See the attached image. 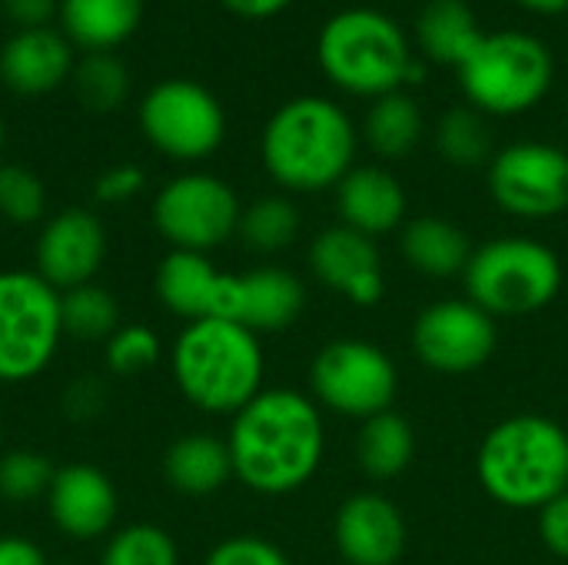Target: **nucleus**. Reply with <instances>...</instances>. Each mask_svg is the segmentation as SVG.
Segmentation results:
<instances>
[{
  "instance_id": "1",
  "label": "nucleus",
  "mask_w": 568,
  "mask_h": 565,
  "mask_svg": "<svg viewBox=\"0 0 568 565\" xmlns=\"http://www.w3.org/2000/svg\"><path fill=\"white\" fill-rule=\"evenodd\" d=\"M226 450L233 476L246 490L290 496L303 490L323 463V413L316 400L296 390H263L233 416Z\"/></svg>"
},
{
  "instance_id": "2",
  "label": "nucleus",
  "mask_w": 568,
  "mask_h": 565,
  "mask_svg": "<svg viewBox=\"0 0 568 565\" xmlns=\"http://www.w3.org/2000/svg\"><path fill=\"white\" fill-rule=\"evenodd\" d=\"M260 160L283 190L320 193L339 186L356 167V127L329 97H293L270 113L260 137Z\"/></svg>"
},
{
  "instance_id": "3",
  "label": "nucleus",
  "mask_w": 568,
  "mask_h": 565,
  "mask_svg": "<svg viewBox=\"0 0 568 565\" xmlns=\"http://www.w3.org/2000/svg\"><path fill=\"white\" fill-rule=\"evenodd\" d=\"M266 356L260 336L233 320H193L170 346L180 396L210 416H236L263 393Z\"/></svg>"
},
{
  "instance_id": "4",
  "label": "nucleus",
  "mask_w": 568,
  "mask_h": 565,
  "mask_svg": "<svg viewBox=\"0 0 568 565\" xmlns=\"http://www.w3.org/2000/svg\"><path fill=\"white\" fill-rule=\"evenodd\" d=\"M479 486L509 509H542L568 490V433L549 416L496 423L476 453Z\"/></svg>"
},
{
  "instance_id": "5",
  "label": "nucleus",
  "mask_w": 568,
  "mask_h": 565,
  "mask_svg": "<svg viewBox=\"0 0 568 565\" xmlns=\"http://www.w3.org/2000/svg\"><path fill=\"white\" fill-rule=\"evenodd\" d=\"M316 63L333 87L376 100L403 90L413 67V47L389 13L376 7H346L320 27Z\"/></svg>"
},
{
  "instance_id": "6",
  "label": "nucleus",
  "mask_w": 568,
  "mask_h": 565,
  "mask_svg": "<svg viewBox=\"0 0 568 565\" xmlns=\"http://www.w3.org/2000/svg\"><path fill=\"white\" fill-rule=\"evenodd\" d=\"M463 97L486 117H519L546 100L556 60L546 40L526 30H493L456 70Z\"/></svg>"
},
{
  "instance_id": "7",
  "label": "nucleus",
  "mask_w": 568,
  "mask_h": 565,
  "mask_svg": "<svg viewBox=\"0 0 568 565\" xmlns=\"http://www.w3.org/2000/svg\"><path fill=\"white\" fill-rule=\"evenodd\" d=\"M466 290L476 306L496 316H529L546 310L562 290L559 256L532 236H499L473 250Z\"/></svg>"
},
{
  "instance_id": "8",
  "label": "nucleus",
  "mask_w": 568,
  "mask_h": 565,
  "mask_svg": "<svg viewBox=\"0 0 568 565\" xmlns=\"http://www.w3.org/2000/svg\"><path fill=\"white\" fill-rule=\"evenodd\" d=\"M63 336L60 290L33 270H0V383L43 376Z\"/></svg>"
},
{
  "instance_id": "9",
  "label": "nucleus",
  "mask_w": 568,
  "mask_h": 565,
  "mask_svg": "<svg viewBox=\"0 0 568 565\" xmlns=\"http://www.w3.org/2000/svg\"><path fill=\"white\" fill-rule=\"evenodd\" d=\"M140 130L146 143L176 163H200L226 140V110L216 93L186 77L153 83L140 100Z\"/></svg>"
},
{
  "instance_id": "10",
  "label": "nucleus",
  "mask_w": 568,
  "mask_h": 565,
  "mask_svg": "<svg viewBox=\"0 0 568 565\" xmlns=\"http://www.w3.org/2000/svg\"><path fill=\"white\" fill-rule=\"evenodd\" d=\"M150 213L156 233L170 243V250L210 256L236 236L243 206L226 180L190 170L156 190Z\"/></svg>"
},
{
  "instance_id": "11",
  "label": "nucleus",
  "mask_w": 568,
  "mask_h": 565,
  "mask_svg": "<svg viewBox=\"0 0 568 565\" xmlns=\"http://www.w3.org/2000/svg\"><path fill=\"white\" fill-rule=\"evenodd\" d=\"M310 386L316 406L349 420H369L393 406L399 380L393 360L376 343L333 340L316 353Z\"/></svg>"
},
{
  "instance_id": "12",
  "label": "nucleus",
  "mask_w": 568,
  "mask_h": 565,
  "mask_svg": "<svg viewBox=\"0 0 568 565\" xmlns=\"http://www.w3.org/2000/svg\"><path fill=\"white\" fill-rule=\"evenodd\" d=\"M486 183L509 216L552 220L568 210V150L542 140L509 143L489 160Z\"/></svg>"
},
{
  "instance_id": "13",
  "label": "nucleus",
  "mask_w": 568,
  "mask_h": 565,
  "mask_svg": "<svg viewBox=\"0 0 568 565\" xmlns=\"http://www.w3.org/2000/svg\"><path fill=\"white\" fill-rule=\"evenodd\" d=\"M496 320L473 300H439L413 323V350L419 363L443 376H466L496 353Z\"/></svg>"
},
{
  "instance_id": "14",
  "label": "nucleus",
  "mask_w": 568,
  "mask_h": 565,
  "mask_svg": "<svg viewBox=\"0 0 568 565\" xmlns=\"http://www.w3.org/2000/svg\"><path fill=\"white\" fill-rule=\"evenodd\" d=\"M106 226L87 206H67L40 223L33 243V273H40L53 290L67 293L97 280L106 263Z\"/></svg>"
},
{
  "instance_id": "15",
  "label": "nucleus",
  "mask_w": 568,
  "mask_h": 565,
  "mask_svg": "<svg viewBox=\"0 0 568 565\" xmlns=\"http://www.w3.org/2000/svg\"><path fill=\"white\" fill-rule=\"evenodd\" d=\"M50 523L73 543H93L106 536L120 513L113 480L93 463H67L53 473L47 490Z\"/></svg>"
},
{
  "instance_id": "16",
  "label": "nucleus",
  "mask_w": 568,
  "mask_h": 565,
  "mask_svg": "<svg viewBox=\"0 0 568 565\" xmlns=\"http://www.w3.org/2000/svg\"><path fill=\"white\" fill-rule=\"evenodd\" d=\"M310 270L316 280L343 293L356 306H376L386 290L379 246L349 226H329L310 243Z\"/></svg>"
},
{
  "instance_id": "17",
  "label": "nucleus",
  "mask_w": 568,
  "mask_h": 565,
  "mask_svg": "<svg viewBox=\"0 0 568 565\" xmlns=\"http://www.w3.org/2000/svg\"><path fill=\"white\" fill-rule=\"evenodd\" d=\"M336 549L349 565H396L406 553V519L383 493H356L336 513Z\"/></svg>"
},
{
  "instance_id": "18",
  "label": "nucleus",
  "mask_w": 568,
  "mask_h": 565,
  "mask_svg": "<svg viewBox=\"0 0 568 565\" xmlns=\"http://www.w3.org/2000/svg\"><path fill=\"white\" fill-rule=\"evenodd\" d=\"M306 306V290L296 273L283 266H256L250 273H230L223 320H233L246 330L283 333L290 330Z\"/></svg>"
},
{
  "instance_id": "19",
  "label": "nucleus",
  "mask_w": 568,
  "mask_h": 565,
  "mask_svg": "<svg viewBox=\"0 0 568 565\" xmlns=\"http://www.w3.org/2000/svg\"><path fill=\"white\" fill-rule=\"evenodd\" d=\"M73 43L57 27L13 30L0 47V80L17 97H43L73 77Z\"/></svg>"
},
{
  "instance_id": "20",
  "label": "nucleus",
  "mask_w": 568,
  "mask_h": 565,
  "mask_svg": "<svg viewBox=\"0 0 568 565\" xmlns=\"http://www.w3.org/2000/svg\"><path fill=\"white\" fill-rule=\"evenodd\" d=\"M156 300L180 320H223L230 273H220L206 253L170 250L153 276Z\"/></svg>"
},
{
  "instance_id": "21",
  "label": "nucleus",
  "mask_w": 568,
  "mask_h": 565,
  "mask_svg": "<svg viewBox=\"0 0 568 565\" xmlns=\"http://www.w3.org/2000/svg\"><path fill=\"white\" fill-rule=\"evenodd\" d=\"M336 206H339L343 226L376 240L383 233L403 230L409 200H406L403 183L389 170L353 167L336 186Z\"/></svg>"
},
{
  "instance_id": "22",
  "label": "nucleus",
  "mask_w": 568,
  "mask_h": 565,
  "mask_svg": "<svg viewBox=\"0 0 568 565\" xmlns=\"http://www.w3.org/2000/svg\"><path fill=\"white\" fill-rule=\"evenodd\" d=\"M60 30L83 53H113L143 23V0H60Z\"/></svg>"
},
{
  "instance_id": "23",
  "label": "nucleus",
  "mask_w": 568,
  "mask_h": 565,
  "mask_svg": "<svg viewBox=\"0 0 568 565\" xmlns=\"http://www.w3.org/2000/svg\"><path fill=\"white\" fill-rule=\"evenodd\" d=\"M399 253L416 273L429 280H453L466 273L473 243L463 226L446 216H416L399 230Z\"/></svg>"
},
{
  "instance_id": "24",
  "label": "nucleus",
  "mask_w": 568,
  "mask_h": 565,
  "mask_svg": "<svg viewBox=\"0 0 568 565\" xmlns=\"http://www.w3.org/2000/svg\"><path fill=\"white\" fill-rule=\"evenodd\" d=\"M483 37L486 30L479 27L476 10L466 0H426L416 13L419 50L443 67L459 70L483 43Z\"/></svg>"
},
{
  "instance_id": "25",
  "label": "nucleus",
  "mask_w": 568,
  "mask_h": 565,
  "mask_svg": "<svg viewBox=\"0 0 568 565\" xmlns=\"http://www.w3.org/2000/svg\"><path fill=\"white\" fill-rule=\"evenodd\" d=\"M163 476L170 490L180 496H213L233 480V460L226 450V440L206 436V433H190L180 436L166 453H163Z\"/></svg>"
},
{
  "instance_id": "26",
  "label": "nucleus",
  "mask_w": 568,
  "mask_h": 565,
  "mask_svg": "<svg viewBox=\"0 0 568 565\" xmlns=\"http://www.w3.org/2000/svg\"><path fill=\"white\" fill-rule=\"evenodd\" d=\"M413 456H416V436L399 413L386 410L379 416L363 420L356 436V463L369 480L386 483L403 476Z\"/></svg>"
},
{
  "instance_id": "27",
  "label": "nucleus",
  "mask_w": 568,
  "mask_h": 565,
  "mask_svg": "<svg viewBox=\"0 0 568 565\" xmlns=\"http://www.w3.org/2000/svg\"><path fill=\"white\" fill-rule=\"evenodd\" d=\"M423 130H426L423 110L403 90L376 97L366 110V120H363V137H366L369 150L383 160L409 157L419 147Z\"/></svg>"
},
{
  "instance_id": "28",
  "label": "nucleus",
  "mask_w": 568,
  "mask_h": 565,
  "mask_svg": "<svg viewBox=\"0 0 568 565\" xmlns=\"http://www.w3.org/2000/svg\"><path fill=\"white\" fill-rule=\"evenodd\" d=\"M436 147H439L443 160H449L453 167L473 170V167L489 163L496 157L489 117L469 103L449 107L436 127Z\"/></svg>"
},
{
  "instance_id": "29",
  "label": "nucleus",
  "mask_w": 568,
  "mask_h": 565,
  "mask_svg": "<svg viewBox=\"0 0 568 565\" xmlns=\"http://www.w3.org/2000/svg\"><path fill=\"white\" fill-rule=\"evenodd\" d=\"M60 313H63V333L83 343H106L123 326L116 296L97 283L60 293Z\"/></svg>"
},
{
  "instance_id": "30",
  "label": "nucleus",
  "mask_w": 568,
  "mask_h": 565,
  "mask_svg": "<svg viewBox=\"0 0 568 565\" xmlns=\"http://www.w3.org/2000/svg\"><path fill=\"white\" fill-rule=\"evenodd\" d=\"M236 233L253 253H283L300 236V210L286 196H263L243 210Z\"/></svg>"
},
{
  "instance_id": "31",
  "label": "nucleus",
  "mask_w": 568,
  "mask_h": 565,
  "mask_svg": "<svg viewBox=\"0 0 568 565\" xmlns=\"http://www.w3.org/2000/svg\"><path fill=\"white\" fill-rule=\"evenodd\" d=\"M73 90L83 107L97 113H110L130 97V70L116 53H87L73 67Z\"/></svg>"
},
{
  "instance_id": "32",
  "label": "nucleus",
  "mask_w": 568,
  "mask_h": 565,
  "mask_svg": "<svg viewBox=\"0 0 568 565\" xmlns=\"http://www.w3.org/2000/svg\"><path fill=\"white\" fill-rule=\"evenodd\" d=\"M100 565H180V549L163 526L130 523L110 533Z\"/></svg>"
},
{
  "instance_id": "33",
  "label": "nucleus",
  "mask_w": 568,
  "mask_h": 565,
  "mask_svg": "<svg viewBox=\"0 0 568 565\" xmlns=\"http://www.w3.org/2000/svg\"><path fill=\"white\" fill-rule=\"evenodd\" d=\"M47 216L43 180L20 163H0V220L10 226H33Z\"/></svg>"
},
{
  "instance_id": "34",
  "label": "nucleus",
  "mask_w": 568,
  "mask_h": 565,
  "mask_svg": "<svg viewBox=\"0 0 568 565\" xmlns=\"http://www.w3.org/2000/svg\"><path fill=\"white\" fill-rule=\"evenodd\" d=\"M160 356H163V343H160L156 330H150L146 323H123L103 346L106 370L120 380L153 370L160 363Z\"/></svg>"
},
{
  "instance_id": "35",
  "label": "nucleus",
  "mask_w": 568,
  "mask_h": 565,
  "mask_svg": "<svg viewBox=\"0 0 568 565\" xmlns=\"http://www.w3.org/2000/svg\"><path fill=\"white\" fill-rule=\"evenodd\" d=\"M57 466L40 450H10L0 456V496L10 503H30L47 496Z\"/></svg>"
},
{
  "instance_id": "36",
  "label": "nucleus",
  "mask_w": 568,
  "mask_h": 565,
  "mask_svg": "<svg viewBox=\"0 0 568 565\" xmlns=\"http://www.w3.org/2000/svg\"><path fill=\"white\" fill-rule=\"evenodd\" d=\"M203 565H293L286 553L263 536H230L216 543Z\"/></svg>"
},
{
  "instance_id": "37",
  "label": "nucleus",
  "mask_w": 568,
  "mask_h": 565,
  "mask_svg": "<svg viewBox=\"0 0 568 565\" xmlns=\"http://www.w3.org/2000/svg\"><path fill=\"white\" fill-rule=\"evenodd\" d=\"M146 190V173L136 163H116L110 170H103L93 183V196L103 206H120L136 200Z\"/></svg>"
},
{
  "instance_id": "38",
  "label": "nucleus",
  "mask_w": 568,
  "mask_h": 565,
  "mask_svg": "<svg viewBox=\"0 0 568 565\" xmlns=\"http://www.w3.org/2000/svg\"><path fill=\"white\" fill-rule=\"evenodd\" d=\"M539 539L552 556L568 563V490L539 509Z\"/></svg>"
},
{
  "instance_id": "39",
  "label": "nucleus",
  "mask_w": 568,
  "mask_h": 565,
  "mask_svg": "<svg viewBox=\"0 0 568 565\" xmlns=\"http://www.w3.org/2000/svg\"><path fill=\"white\" fill-rule=\"evenodd\" d=\"M3 13L10 17V23L17 30H37V27H50L53 13L60 10V0H0Z\"/></svg>"
},
{
  "instance_id": "40",
  "label": "nucleus",
  "mask_w": 568,
  "mask_h": 565,
  "mask_svg": "<svg viewBox=\"0 0 568 565\" xmlns=\"http://www.w3.org/2000/svg\"><path fill=\"white\" fill-rule=\"evenodd\" d=\"M0 565H50L43 549L27 536H0Z\"/></svg>"
},
{
  "instance_id": "41",
  "label": "nucleus",
  "mask_w": 568,
  "mask_h": 565,
  "mask_svg": "<svg viewBox=\"0 0 568 565\" xmlns=\"http://www.w3.org/2000/svg\"><path fill=\"white\" fill-rule=\"evenodd\" d=\"M220 3L243 20H270L276 13H283L293 0H220Z\"/></svg>"
},
{
  "instance_id": "42",
  "label": "nucleus",
  "mask_w": 568,
  "mask_h": 565,
  "mask_svg": "<svg viewBox=\"0 0 568 565\" xmlns=\"http://www.w3.org/2000/svg\"><path fill=\"white\" fill-rule=\"evenodd\" d=\"M516 3L532 13H566L568 10V0H516Z\"/></svg>"
},
{
  "instance_id": "43",
  "label": "nucleus",
  "mask_w": 568,
  "mask_h": 565,
  "mask_svg": "<svg viewBox=\"0 0 568 565\" xmlns=\"http://www.w3.org/2000/svg\"><path fill=\"white\" fill-rule=\"evenodd\" d=\"M3 143H7V127H3V117H0V150H3Z\"/></svg>"
}]
</instances>
